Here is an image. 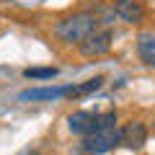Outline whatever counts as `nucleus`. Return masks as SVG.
I'll use <instances>...</instances> for the list:
<instances>
[{
	"label": "nucleus",
	"mask_w": 155,
	"mask_h": 155,
	"mask_svg": "<svg viewBox=\"0 0 155 155\" xmlns=\"http://www.w3.org/2000/svg\"><path fill=\"white\" fill-rule=\"evenodd\" d=\"M119 142H122V129L116 127V114L106 111V114L96 116V127L83 140V147L93 155H104V153H111Z\"/></svg>",
	"instance_id": "obj_1"
},
{
	"label": "nucleus",
	"mask_w": 155,
	"mask_h": 155,
	"mask_svg": "<svg viewBox=\"0 0 155 155\" xmlns=\"http://www.w3.org/2000/svg\"><path fill=\"white\" fill-rule=\"evenodd\" d=\"M96 26H98V18L96 13H72V16L62 18L54 26L57 39L67 41V44H83L91 34H96Z\"/></svg>",
	"instance_id": "obj_2"
},
{
	"label": "nucleus",
	"mask_w": 155,
	"mask_h": 155,
	"mask_svg": "<svg viewBox=\"0 0 155 155\" xmlns=\"http://www.w3.org/2000/svg\"><path fill=\"white\" fill-rule=\"evenodd\" d=\"M111 49V31L104 28V31H96L85 39L83 44H80V54L83 57H101Z\"/></svg>",
	"instance_id": "obj_3"
},
{
	"label": "nucleus",
	"mask_w": 155,
	"mask_h": 155,
	"mask_svg": "<svg viewBox=\"0 0 155 155\" xmlns=\"http://www.w3.org/2000/svg\"><path fill=\"white\" fill-rule=\"evenodd\" d=\"M62 96H72V85H44V88H28L21 93V101H54Z\"/></svg>",
	"instance_id": "obj_4"
},
{
	"label": "nucleus",
	"mask_w": 155,
	"mask_h": 155,
	"mask_svg": "<svg viewBox=\"0 0 155 155\" xmlns=\"http://www.w3.org/2000/svg\"><path fill=\"white\" fill-rule=\"evenodd\" d=\"M96 116L98 114H91V111H72V114L67 116V127H70L72 134L88 137V134L93 132V127H96Z\"/></svg>",
	"instance_id": "obj_5"
},
{
	"label": "nucleus",
	"mask_w": 155,
	"mask_h": 155,
	"mask_svg": "<svg viewBox=\"0 0 155 155\" xmlns=\"http://www.w3.org/2000/svg\"><path fill=\"white\" fill-rule=\"evenodd\" d=\"M147 140V127L142 122H129L122 129V145H127L129 150H140Z\"/></svg>",
	"instance_id": "obj_6"
},
{
	"label": "nucleus",
	"mask_w": 155,
	"mask_h": 155,
	"mask_svg": "<svg viewBox=\"0 0 155 155\" xmlns=\"http://www.w3.org/2000/svg\"><path fill=\"white\" fill-rule=\"evenodd\" d=\"M114 13L122 18V21H127V23H140L142 16H145V5L140 0H124L119 5H114Z\"/></svg>",
	"instance_id": "obj_7"
},
{
	"label": "nucleus",
	"mask_w": 155,
	"mask_h": 155,
	"mask_svg": "<svg viewBox=\"0 0 155 155\" xmlns=\"http://www.w3.org/2000/svg\"><path fill=\"white\" fill-rule=\"evenodd\" d=\"M137 54L147 67H155V34H140L137 36Z\"/></svg>",
	"instance_id": "obj_8"
},
{
	"label": "nucleus",
	"mask_w": 155,
	"mask_h": 155,
	"mask_svg": "<svg viewBox=\"0 0 155 155\" xmlns=\"http://www.w3.org/2000/svg\"><path fill=\"white\" fill-rule=\"evenodd\" d=\"M101 85H104V78L96 75V78H91V80H85V83H80V85H72V96H88V93H96Z\"/></svg>",
	"instance_id": "obj_9"
},
{
	"label": "nucleus",
	"mask_w": 155,
	"mask_h": 155,
	"mask_svg": "<svg viewBox=\"0 0 155 155\" xmlns=\"http://www.w3.org/2000/svg\"><path fill=\"white\" fill-rule=\"evenodd\" d=\"M23 75L28 80H49L57 75V67H28V70H23Z\"/></svg>",
	"instance_id": "obj_10"
},
{
	"label": "nucleus",
	"mask_w": 155,
	"mask_h": 155,
	"mask_svg": "<svg viewBox=\"0 0 155 155\" xmlns=\"http://www.w3.org/2000/svg\"><path fill=\"white\" fill-rule=\"evenodd\" d=\"M23 155H39V153H36V150H26V153H23Z\"/></svg>",
	"instance_id": "obj_11"
},
{
	"label": "nucleus",
	"mask_w": 155,
	"mask_h": 155,
	"mask_svg": "<svg viewBox=\"0 0 155 155\" xmlns=\"http://www.w3.org/2000/svg\"><path fill=\"white\" fill-rule=\"evenodd\" d=\"M109 3L111 5H119V3H124V0H109Z\"/></svg>",
	"instance_id": "obj_12"
}]
</instances>
